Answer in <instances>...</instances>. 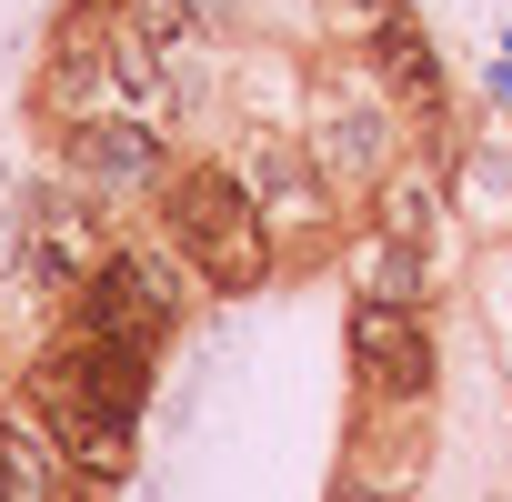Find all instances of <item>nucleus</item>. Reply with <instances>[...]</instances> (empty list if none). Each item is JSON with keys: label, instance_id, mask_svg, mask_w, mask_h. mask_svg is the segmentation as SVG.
Wrapping results in <instances>:
<instances>
[{"label": "nucleus", "instance_id": "f8f14e48", "mask_svg": "<svg viewBox=\"0 0 512 502\" xmlns=\"http://www.w3.org/2000/svg\"><path fill=\"white\" fill-rule=\"evenodd\" d=\"M342 272H352V302H412L422 312V292H432V251H412V241H392L382 221L342 251Z\"/></svg>", "mask_w": 512, "mask_h": 502}, {"label": "nucleus", "instance_id": "6e6552de", "mask_svg": "<svg viewBox=\"0 0 512 502\" xmlns=\"http://www.w3.org/2000/svg\"><path fill=\"white\" fill-rule=\"evenodd\" d=\"M241 181H251V201H262L272 251H292V241H312V231L332 221V171H322L312 151H292V141H272L262 161L241 171Z\"/></svg>", "mask_w": 512, "mask_h": 502}, {"label": "nucleus", "instance_id": "1a4fd4ad", "mask_svg": "<svg viewBox=\"0 0 512 502\" xmlns=\"http://www.w3.org/2000/svg\"><path fill=\"white\" fill-rule=\"evenodd\" d=\"M0 502H91V472L61 452V432L31 402L0 412Z\"/></svg>", "mask_w": 512, "mask_h": 502}, {"label": "nucleus", "instance_id": "39448f33", "mask_svg": "<svg viewBox=\"0 0 512 502\" xmlns=\"http://www.w3.org/2000/svg\"><path fill=\"white\" fill-rule=\"evenodd\" d=\"M71 191H91V201H141V191H171L161 121H141V111L71 121Z\"/></svg>", "mask_w": 512, "mask_h": 502}, {"label": "nucleus", "instance_id": "20e7f679", "mask_svg": "<svg viewBox=\"0 0 512 502\" xmlns=\"http://www.w3.org/2000/svg\"><path fill=\"white\" fill-rule=\"evenodd\" d=\"M302 151H312L332 181H352V191H382V181L402 171V111H392V91H382L372 71H332V81L312 91Z\"/></svg>", "mask_w": 512, "mask_h": 502}, {"label": "nucleus", "instance_id": "7ed1b4c3", "mask_svg": "<svg viewBox=\"0 0 512 502\" xmlns=\"http://www.w3.org/2000/svg\"><path fill=\"white\" fill-rule=\"evenodd\" d=\"M181 302H191V292H181V251H171V241H161V251H151V241H111V262H101V282L81 292V322H71V332H91L101 352H121V362L151 372L161 342L181 332Z\"/></svg>", "mask_w": 512, "mask_h": 502}, {"label": "nucleus", "instance_id": "9b49d317", "mask_svg": "<svg viewBox=\"0 0 512 502\" xmlns=\"http://www.w3.org/2000/svg\"><path fill=\"white\" fill-rule=\"evenodd\" d=\"M41 101H51L61 121H111V111H131L111 41H71V51H51V71H41Z\"/></svg>", "mask_w": 512, "mask_h": 502}, {"label": "nucleus", "instance_id": "4468645a", "mask_svg": "<svg viewBox=\"0 0 512 502\" xmlns=\"http://www.w3.org/2000/svg\"><path fill=\"white\" fill-rule=\"evenodd\" d=\"M492 322H502V362H512V262L492 272Z\"/></svg>", "mask_w": 512, "mask_h": 502}, {"label": "nucleus", "instance_id": "f03ea898", "mask_svg": "<svg viewBox=\"0 0 512 502\" xmlns=\"http://www.w3.org/2000/svg\"><path fill=\"white\" fill-rule=\"evenodd\" d=\"M161 241L181 251V272H201L211 292H251L272 272V231H262V201L231 161H181L171 191H161Z\"/></svg>", "mask_w": 512, "mask_h": 502}, {"label": "nucleus", "instance_id": "f257e3e1", "mask_svg": "<svg viewBox=\"0 0 512 502\" xmlns=\"http://www.w3.org/2000/svg\"><path fill=\"white\" fill-rule=\"evenodd\" d=\"M141 392H151V372L121 362V352H101L91 332H51V342L31 352V372H21V402L61 432V452H71L91 482H121V472H131Z\"/></svg>", "mask_w": 512, "mask_h": 502}, {"label": "nucleus", "instance_id": "423d86ee", "mask_svg": "<svg viewBox=\"0 0 512 502\" xmlns=\"http://www.w3.org/2000/svg\"><path fill=\"white\" fill-rule=\"evenodd\" d=\"M352 372H362V402H422L432 392V322L412 302H352Z\"/></svg>", "mask_w": 512, "mask_h": 502}, {"label": "nucleus", "instance_id": "9d476101", "mask_svg": "<svg viewBox=\"0 0 512 502\" xmlns=\"http://www.w3.org/2000/svg\"><path fill=\"white\" fill-rule=\"evenodd\" d=\"M372 81L392 91L402 121H442V61H432V41H422L412 11H392V21L372 31Z\"/></svg>", "mask_w": 512, "mask_h": 502}, {"label": "nucleus", "instance_id": "ddd939ff", "mask_svg": "<svg viewBox=\"0 0 512 502\" xmlns=\"http://www.w3.org/2000/svg\"><path fill=\"white\" fill-rule=\"evenodd\" d=\"M372 201H382V231H392V241H412V251H432V241H442V181H432L422 161H402Z\"/></svg>", "mask_w": 512, "mask_h": 502}, {"label": "nucleus", "instance_id": "0eeeda50", "mask_svg": "<svg viewBox=\"0 0 512 502\" xmlns=\"http://www.w3.org/2000/svg\"><path fill=\"white\" fill-rule=\"evenodd\" d=\"M21 262H31V282H41L51 302H61V292H91V282H101L111 241L91 231L81 191H41V201H31V231H21Z\"/></svg>", "mask_w": 512, "mask_h": 502}]
</instances>
